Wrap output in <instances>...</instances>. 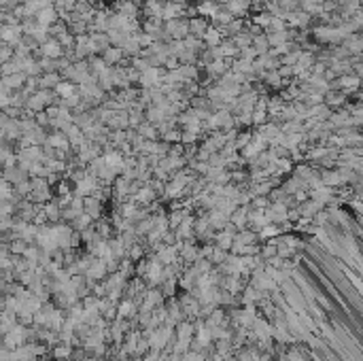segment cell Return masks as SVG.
<instances>
[{"instance_id": "4fadbf2b", "label": "cell", "mask_w": 363, "mask_h": 361, "mask_svg": "<svg viewBox=\"0 0 363 361\" xmlns=\"http://www.w3.org/2000/svg\"><path fill=\"white\" fill-rule=\"evenodd\" d=\"M19 3H26V0H19Z\"/></svg>"}, {"instance_id": "3957f363", "label": "cell", "mask_w": 363, "mask_h": 361, "mask_svg": "<svg viewBox=\"0 0 363 361\" xmlns=\"http://www.w3.org/2000/svg\"><path fill=\"white\" fill-rule=\"evenodd\" d=\"M43 54H45V58H58L62 54L60 43L58 40H47V43H43Z\"/></svg>"}, {"instance_id": "30bf717a", "label": "cell", "mask_w": 363, "mask_h": 361, "mask_svg": "<svg viewBox=\"0 0 363 361\" xmlns=\"http://www.w3.org/2000/svg\"><path fill=\"white\" fill-rule=\"evenodd\" d=\"M40 87H51V85H58V75H47L43 81L38 83Z\"/></svg>"}, {"instance_id": "277c9868", "label": "cell", "mask_w": 363, "mask_h": 361, "mask_svg": "<svg viewBox=\"0 0 363 361\" xmlns=\"http://www.w3.org/2000/svg\"><path fill=\"white\" fill-rule=\"evenodd\" d=\"M179 15H181V7L179 5L168 3V5L164 7V13H162L164 19H174V17H179Z\"/></svg>"}, {"instance_id": "5b68a950", "label": "cell", "mask_w": 363, "mask_h": 361, "mask_svg": "<svg viewBox=\"0 0 363 361\" xmlns=\"http://www.w3.org/2000/svg\"><path fill=\"white\" fill-rule=\"evenodd\" d=\"M189 26H191V32L195 36H204L206 30H209V28H206V22H202V19H191Z\"/></svg>"}, {"instance_id": "8fae6325", "label": "cell", "mask_w": 363, "mask_h": 361, "mask_svg": "<svg viewBox=\"0 0 363 361\" xmlns=\"http://www.w3.org/2000/svg\"><path fill=\"white\" fill-rule=\"evenodd\" d=\"M227 28H230V32H240L242 22H232V24H227Z\"/></svg>"}, {"instance_id": "7a4b0ae2", "label": "cell", "mask_w": 363, "mask_h": 361, "mask_svg": "<svg viewBox=\"0 0 363 361\" xmlns=\"http://www.w3.org/2000/svg\"><path fill=\"white\" fill-rule=\"evenodd\" d=\"M142 85H155V83H160V70L158 68H147L142 72Z\"/></svg>"}, {"instance_id": "9c48e42d", "label": "cell", "mask_w": 363, "mask_h": 361, "mask_svg": "<svg viewBox=\"0 0 363 361\" xmlns=\"http://www.w3.org/2000/svg\"><path fill=\"white\" fill-rule=\"evenodd\" d=\"M58 91L62 96H66V98H70V96H75V87L72 85H66V83H62V85H58Z\"/></svg>"}, {"instance_id": "ba28073f", "label": "cell", "mask_w": 363, "mask_h": 361, "mask_svg": "<svg viewBox=\"0 0 363 361\" xmlns=\"http://www.w3.org/2000/svg\"><path fill=\"white\" fill-rule=\"evenodd\" d=\"M268 45H270V43H268V38H266V36H257V38H255V49H257V54H264V51L268 49Z\"/></svg>"}, {"instance_id": "6da1fadb", "label": "cell", "mask_w": 363, "mask_h": 361, "mask_svg": "<svg viewBox=\"0 0 363 361\" xmlns=\"http://www.w3.org/2000/svg\"><path fill=\"white\" fill-rule=\"evenodd\" d=\"M36 19H38V24H40V26H51V22H56V11H54V7L43 9V11L36 15Z\"/></svg>"}, {"instance_id": "7c38bea8", "label": "cell", "mask_w": 363, "mask_h": 361, "mask_svg": "<svg viewBox=\"0 0 363 361\" xmlns=\"http://www.w3.org/2000/svg\"><path fill=\"white\" fill-rule=\"evenodd\" d=\"M9 56H11V49H9V45H5V47H3V58L7 60Z\"/></svg>"}, {"instance_id": "52a82bcc", "label": "cell", "mask_w": 363, "mask_h": 361, "mask_svg": "<svg viewBox=\"0 0 363 361\" xmlns=\"http://www.w3.org/2000/svg\"><path fill=\"white\" fill-rule=\"evenodd\" d=\"M119 58H121V51H119V49H109L107 54H105V62H109V64H115Z\"/></svg>"}, {"instance_id": "8992f818", "label": "cell", "mask_w": 363, "mask_h": 361, "mask_svg": "<svg viewBox=\"0 0 363 361\" xmlns=\"http://www.w3.org/2000/svg\"><path fill=\"white\" fill-rule=\"evenodd\" d=\"M204 38H206V43L209 45H217L219 43V38H221V30H206V34H204Z\"/></svg>"}]
</instances>
